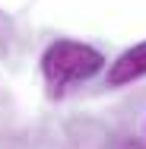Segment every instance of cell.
<instances>
[{
    "label": "cell",
    "mask_w": 146,
    "mask_h": 149,
    "mask_svg": "<svg viewBox=\"0 0 146 149\" xmlns=\"http://www.w3.org/2000/svg\"><path fill=\"white\" fill-rule=\"evenodd\" d=\"M102 67H105L102 51H95L92 45H83V41H70V38L48 45L41 54V76H45L48 95L54 98H60L70 86L92 79Z\"/></svg>",
    "instance_id": "cell-1"
},
{
    "label": "cell",
    "mask_w": 146,
    "mask_h": 149,
    "mask_svg": "<svg viewBox=\"0 0 146 149\" xmlns=\"http://www.w3.org/2000/svg\"><path fill=\"white\" fill-rule=\"evenodd\" d=\"M140 76H146V41L127 48V51L108 67V86H111V89H121V86H127V83H133V79H140Z\"/></svg>",
    "instance_id": "cell-2"
},
{
    "label": "cell",
    "mask_w": 146,
    "mask_h": 149,
    "mask_svg": "<svg viewBox=\"0 0 146 149\" xmlns=\"http://www.w3.org/2000/svg\"><path fill=\"white\" fill-rule=\"evenodd\" d=\"M0 51H3V29H0Z\"/></svg>",
    "instance_id": "cell-3"
},
{
    "label": "cell",
    "mask_w": 146,
    "mask_h": 149,
    "mask_svg": "<svg viewBox=\"0 0 146 149\" xmlns=\"http://www.w3.org/2000/svg\"><path fill=\"white\" fill-rule=\"evenodd\" d=\"M133 149H137V146H133Z\"/></svg>",
    "instance_id": "cell-4"
}]
</instances>
